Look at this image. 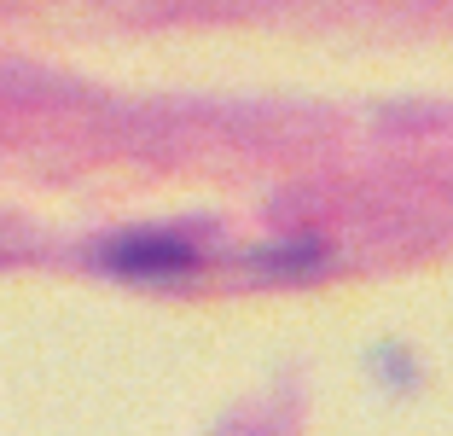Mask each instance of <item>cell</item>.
Wrapping results in <instances>:
<instances>
[{"instance_id":"6da1fadb","label":"cell","mask_w":453,"mask_h":436,"mask_svg":"<svg viewBox=\"0 0 453 436\" xmlns=\"http://www.w3.org/2000/svg\"><path fill=\"white\" fill-rule=\"evenodd\" d=\"M192 256L187 238L174 233H134L122 238L117 251H111V262H117V274H169V268H180Z\"/></svg>"}]
</instances>
